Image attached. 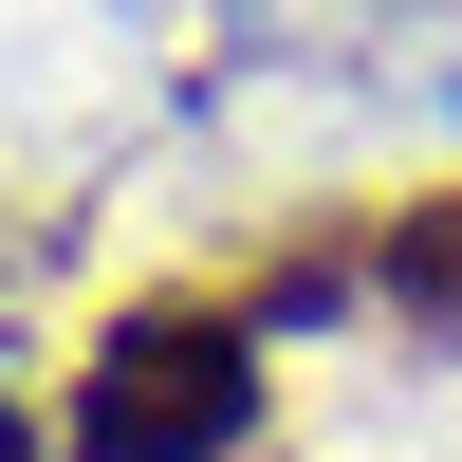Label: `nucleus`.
Listing matches in <instances>:
<instances>
[{
  "label": "nucleus",
  "instance_id": "nucleus-2",
  "mask_svg": "<svg viewBox=\"0 0 462 462\" xmlns=\"http://www.w3.org/2000/svg\"><path fill=\"white\" fill-rule=\"evenodd\" d=\"M370 296H389V315H426V333H462V185L389 204V241H370Z\"/></svg>",
  "mask_w": 462,
  "mask_h": 462
},
{
  "label": "nucleus",
  "instance_id": "nucleus-3",
  "mask_svg": "<svg viewBox=\"0 0 462 462\" xmlns=\"http://www.w3.org/2000/svg\"><path fill=\"white\" fill-rule=\"evenodd\" d=\"M0 462H19V407H0Z\"/></svg>",
  "mask_w": 462,
  "mask_h": 462
},
{
  "label": "nucleus",
  "instance_id": "nucleus-1",
  "mask_svg": "<svg viewBox=\"0 0 462 462\" xmlns=\"http://www.w3.org/2000/svg\"><path fill=\"white\" fill-rule=\"evenodd\" d=\"M259 444V333L222 296H148V315L93 333L56 407V462H241Z\"/></svg>",
  "mask_w": 462,
  "mask_h": 462
}]
</instances>
